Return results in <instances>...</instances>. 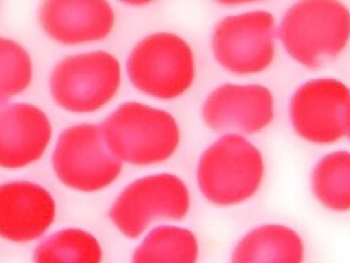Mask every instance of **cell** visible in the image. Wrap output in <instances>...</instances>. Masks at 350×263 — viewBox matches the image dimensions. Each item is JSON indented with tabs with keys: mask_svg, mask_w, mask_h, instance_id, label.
I'll list each match as a JSON object with an SVG mask.
<instances>
[{
	"mask_svg": "<svg viewBox=\"0 0 350 263\" xmlns=\"http://www.w3.org/2000/svg\"><path fill=\"white\" fill-rule=\"evenodd\" d=\"M100 126L107 145L123 164H160L180 145V127L174 115L139 101L122 103Z\"/></svg>",
	"mask_w": 350,
	"mask_h": 263,
	"instance_id": "obj_1",
	"label": "cell"
},
{
	"mask_svg": "<svg viewBox=\"0 0 350 263\" xmlns=\"http://www.w3.org/2000/svg\"><path fill=\"white\" fill-rule=\"evenodd\" d=\"M278 37L293 60L308 68H319L346 48L350 10L334 0L294 3L280 21Z\"/></svg>",
	"mask_w": 350,
	"mask_h": 263,
	"instance_id": "obj_2",
	"label": "cell"
},
{
	"mask_svg": "<svg viewBox=\"0 0 350 263\" xmlns=\"http://www.w3.org/2000/svg\"><path fill=\"white\" fill-rule=\"evenodd\" d=\"M265 174L260 149L245 136L221 134L200 155L196 179L212 204L231 207L252 199Z\"/></svg>",
	"mask_w": 350,
	"mask_h": 263,
	"instance_id": "obj_3",
	"label": "cell"
},
{
	"mask_svg": "<svg viewBox=\"0 0 350 263\" xmlns=\"http://www.w3.org/2000/svg\"><path fill=\"white\" fill-rule=\"evenodd\" d=\"M130 84L157 100L183 96L196 79V58L189 42L172 32H153L138 40L126 59Z\"/></svg>",
	"mask_w": 350,
	"mask_h": 263,
	"instance_id": "obj_4",
	"label": "cell"
},
{
	"mask_svg": "<svg viewBox=\"0 0 350 263\" xmlns=\"http://www.w3.org/2000/svg\"><path fill=\"white\" fill-rule=\"evenodd\" d=\"M122 85L119 59L96 49L62 58L51 70L48 89L53 103L70 114H92L109 104Z\"/></svg>",
	"mask_w": 350,
	"mask_h": 263,
	"instance_id": "obj_5",
	"label": "cell"
},
{
	"mask_svg": "<svg viewBox=\"0 0 350 263\" xmlns=\"http://www.w3.org/2000/svg\"><path fill=\"white\" fill-rule=\"evenodd\" d=\"M56 178L68 189L94 193L113 184L123 163L107 145L100 125L75 123L57 137L52 151Z\"/></svg>",
	"mask_w": 350,
	"mask_h": 263,
	"instance_id": "obj_6",
	"label": "cell"
},
{
	"mask_svg": "<svg viewBox=\"0 0 350 263\" xmlns=\"http://www.w3.org/2000/svg\"><path fill=\"white\" fill-rule=\"evenodd\" d=\"M190 210V192L183 179L171 173H156L131 181L108 211L116 230L138 238L159 219L180 221Z\"/></svg>",
	"mask_w": 350,
	"mask_h": 263,
	"instance_id": "obj_7",
	"label": "cell"
},
{
	"mask_svg": "<svg viewBox=\"0 0 350 263\" xmlns=\"http://www.w3.org/2000/svg\"><path fill=\"white\" fill-rule=\"evenodd\" d=\"M275 37L273 15L252 10L221 18L212 30L211 49L224 70L238 75L258 74L275 59Z\"/></svg>",
	"mask_w": 350,
	"mask_h": 263,
	"instance_id": "obj_8",
	"label": "cell"
},
{
	"mask_svg": "<svg viewBox=\"0 0 350 263\" xmlns=\"http://www.w3.org/2000/svg\"><path fill=\"white\" fill-rule=\"evenodd\" d=\"M293 130L302 140L327 145L347 136L350 125V88L331 77L302 82L288 103Z\"/></svg>",
	"mask_w": 350,
	"mask_h": 263,
	"instance_id": "obj_9",
	"label": "cell"
},
{
	"mask_svg": "<svg viewBox=\"0 0 350 263\" xmlns=\"http://www.w3.org/2000/svg\"><path fill=\"white\" fill-rule=\"evenodd\" d=\"M205 126L221 134H256L275 118L272 92L260 84H221L201 105Z\"/></svg>",
	"mask_w": 350,
	"mask_h": 263,
	"instance_id": "obj_10",
	"label": "cell"
},
{
	"mask_svg": "<svg viewBox=\"0 0 350 263\" xmlns=\"http://www.w3.org/2000/svg\"><path fill=\"white\" fill-rule=\"evenodd\" d=\"M42 33L52 41L74 47L107 38L116 23V14L108 1L46 0L37 11Z\"/></svg>",
	"mask_w": 350,
	"mask_h": 263,
	"instance_id": "obj_11",
	"label": "cell"
},
{
	"mask_svg": "<svg viewBox=\"0 0 350 263\" xmlns=\"http://www.w3.org/2000/svg\"><path fill=\"white\" fill-rule=\"evenodd\" d=\"M56 219L52 193L33 181L0 184V238L26 244L41 238Z\"/></svg>",
	"mask_w": 350,
	"mask_h": 263,
	"instance_id": "obj_12",
	"label": "cell"
},
{
	"mask_svg": "<svg viewBox=\"0 0 350 263\" xmlns=\"http://www.w3.org/2000/svg\"><path fill=\"white\" fill-rule=\"evenodd\" d=\"M52 140V123L40 107L11 101L0 105V168L19 170L38 162Z\"/></svg>",
	"mask_w": 350,
	"mask_h": 263,
	"instance_id": "obj_13",
	"label": "cell"
},
{
	"mask_svg": "<svg viewBox=\"0 0 350 263\" xmlns=\"http://www.w3.org/2000/svg\"><path fill=\"white\" fill-rule=\"evenodd\" d=\"M301 236L282 223H264L250 229L235 244L230 263H304Z\"/></svg>",
	"mask_w": 350,
	"mask_h": 263,
	"instance_id": "obj_14",
	"label": "cell"
},
{
	"mask_svg": "<svg viewBox=\"0 0 350 263\" xmlns=\"http://www.w3.org/2000/svg\"><path fill=\"white\" fill-rule=\"evenodd\" d=\"M200 255L196 234L180 226L153 227L137 245L131 263H197Z\"/></svg>",
	"mask_w": 350,
	"mask_h": 263,
	"instance_id": "obj_15",
	"label": "cell"
},
{
	"mask_svg": "<svg viewBox=\"0 0 350 263\" xmlns=\"http://www.w3.org/2000/svg\"><path fill=\"white\" fill-rule=\"evenodd\" d=\"M310 188L327 210L350 211V152L334 151L320 158L310 174Z\"/></svg>",
	"mask_w": 350,
	"mask_h": 263,
	"instance_id": "obj_16",
	"label": "cell"
},
{
	"mask_svg": "<svg viewBox=\"0 0 350 263\" xmlns=\"http://www.w3.org/2000/svg\"><path fill=\"white\" fill-rule=\"evenodd\" d=\"M103 247L88 230L60 229L41 240L33 252V263H101Z\"/></svg>",
	"mask_w": 350,
	"mask_h": 263,
	"instance_id": "obj_17",
	"label": "cell"
},
{
	"mask_svg": "<svg viewBox=\"0 0 350 263\" xmlns=\"http://www.w3.org/2000/svg\"><path fill=\"white\" fill-rule=\"evenodd\" d=\"M34 66L29 51L18 41L0 36V105L26 92Z\"/></svg>",
	"mask_w": 350,
	"mask_h": 263,
	"instance_id": "obj_18",
	"label": "cell"
},
{
	"mask_svg": "<svg viewBox=\"0 0 350 263\" xmlns=\"http://www.w3.org/2000/svg\"><path fill=\"white\" fill-rule=\"evenodd\" d=\"M347 137H349V140H350V125H349V130H347Z\"/></svg>",
	"mask_w": 350,
	"mask_h": 263,
	"instance_id": "obj_19",
	"label": "cell"
}]
</instances>
